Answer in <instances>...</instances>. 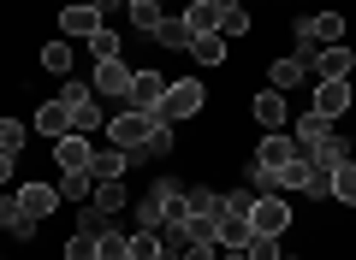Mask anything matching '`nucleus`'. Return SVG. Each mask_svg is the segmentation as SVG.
I'll return each mask as SVG.
<instances>
[{
	"label": "nucleus",
	"instance_id": "nucleus-39",
	"mask_svg": "<svg viewBox=\"0 0 356 260\" xmlns=\"http://www.w3.org/2000/svg\"><path fill=\"white\" fill-rule=\"evenodd\" d=\"M309 201H332V172H315V177H309Z\"/></svg>",
	"mask_w": 356,
	"mask_h": 260
},
{
	"label": "nucleus",
	"instance_id": "nucleus-19",
	"mask_svg": "<svg viewBox=\"0 0 356 260\" xmlns=\"http://www.w3.org/2000/svg\"><path fill=\"white\" fill-rule=\"evenodd\" d=\"M184 24H191V36H220V6L214 0H191L184 6Z\"/></svg>",
	"mask_w": 356,
	"mask_h": 260
},
{
	"label": "nucleus",
	"instance_id": "nucleus-2",
	"mask_svg": "<svg viewBox=\"0 0 356 260\" xmlns=\"http://www.w3.org/2000/svg\"><path fill=\"white\" fill-rule=\"evenodd\" d=\"M297 60L303 65H315V53L321 48H332V42L344 36V12H309V18H297Z\"/></svg>",
	"mask_w": 356,
	"mask_h": 260
},
{
	"label": "nucleus",
	"instance_id": "nucleus-31",
	"mask_svg": "<svg viewBox=\"0 0 356 260\" xmlns=\"http://www.w3.org/2000/svg\"><path fill=\"white\" fill-rule=\"evenodd\" d=\"M36 60H42V71L65 77V71H72V60H77V53H72V42H48V48H42Z\"/></svg>",
	"mask_w": 356,
	"mask_h": 260
},
{
	"label": "nucleus",
	"instance_id": "nucleus-9",
	"mask_svg": "<svg viewBox=\"0 0 356 260\" xmlns=\"http://www.w3.org/2000/svg\"><path fill=\"white\" fill-rule=\"evenodd\" d=\"M309 89H315V107L309 112H321V119H332V124H339L344 112H350V101H356L350 77H344V83H309Z\"/></svg>",
	"mask_w": 356,
	"mask_h": 260
},
{
	"label": "nucleus",
	"instance_id": "nucleus-29",
	"mask_svg": "<svg viewBox=\"0 0 356 260\" xmlns=\"http://www.w3.org/2000/svg\"><path fill=\"white\" fill-rule=\"evenodd\" d=\"M72 130H77V137H89V130H102V101H95V95H83V101L72 107Z\"/></svg>",
	"mask_w": 356,
	"mask_h": 260
},
{
	"label": "nucleus",
	"instance_id": "nucleus-47",
	"mask_svg": "<svg viewBox=\"0 0 356 260\" xmlns=\"http://www.w3.org/2000/svg\"><path fill=\"white\" fill-rule=\"evenodd\" d=\"M285 260H297V254H285Z\"/></svg>",
	"mask_w": 356,
	"mask_h": 260
},
{
	"label": "nucleus",
	"instance_id": "nucleus-32",
	"mask_svg": "<svg viewBox=\"0 0 356 260\" xmlns=\"http://www.w3.org/2000/svg\"><path fill=\"white\" fill-rule=\"evenodd\" d=\"M332 201H344V207H356V160H344L339 172H332Z\"/></svg>",
	"mask_w": 356,
	"mask_h": 260
},
{
	"label": "nucleus",
	"instance_id": "nucleus-37",
	"mask_svg": "<svg viewBox=\"0 0 356 260\" xmlns=\"http://www.w3.org/2000/svg\"><path fill=\"white\" fill-rule=\"evenodd\" d=\"M243 254H250V260H285V254H280V236H250Z\"/></svg>",
	"mask_w": 356,
	"mask_h": 260
},
{
	"label": "nucleus",
	"instance_id": "nucleus-33",
	"mask_svg": "<svg viewBox=\"0 0 356 260\" xmlns=\"http://www.w3.org/2000/svg\"><path fill=\"white\" fill-rule=\"evenodd\" d=\"M89 196H95V177L89 172H65L60 177V201H89Z\"/></svg>",
	"mask_w": 356,
	"mask_h": 260
},
{
	"label": "nucleus",
	"instance_id": "nucleus-1",
	"mask_svg": "<svg viewBox=\"0 0 356 260\" xmlns=\"http://www.w3.org/2000/svg\"><path fill=\"white\" fill-rule=\"evenodd\" d=\"M191 219V196L178 189V177H154L149 196L137 201V225L131 231H161V225H184Z\"/></svg>",
	"mask_w": 356,
	"mask_h": 260
},
{
	"label": "nucleus",
	"instance_id": "nucleus-8",
	"mask_svg": "<svg viewBox=\"0 0 356 260\" xmlns=\"http://www.w3.org/2000/svg\"><path fill=\"white\" fill-rule=\"evenodd\" d=\"M309 71H315V83H344V77L356 71V53L344 48V42H332V48L315 53V65H309Z\"/></svg>",
	"mask_w": 356,
	"mask_h": 260
},
{
	"label": "nucleus",
	"instance_id": "nucleus-42",
	"mask_svg": "<svg viewBox=\"0 0 356 260\" xmlns=\"http://www.w3.org/2000/svg\"><path fill=\"white\" fill-rule=\"evenodd\" d=\"M220 254V243H191V248H184V260H214Z\"/></svg>",
	"mask_w": 356,
	"mask_h": 260
},
{
	"label": "nucleus",
	"instance_id": "nucleus-23",
	"mask_svg": "<svg viewBox=\"0 0 356 260\" xmlns=\"http://www.w3.org/2000/svg\"><path fill=\"white\" fill-rule=\"evenodd\" d=\"M220 6V36H250V6H243V0H214Z\"/></svg>",
	"mask_w": 356,
	"mask_h": 260
},
{
	"label": "nucleus",
	"instance_id": "nucleus-5",
	"mask_svg": "<svg viewBox=\"0 0 356 260\" xmlns=\"http://www.w3.org/2000/svg\"><path fill=\"white\" fill-rule=\"evenodd\" d=\"M250 225H255V236H285L291 231V201L273 189V196H255L250 201Z\"/></svg>",
	"mask_w": 356,
	"mask_h": 260
},
{
	"label": "nucleus",
	"instance_id": "nucleus-34",
	"mask_svg": "<svg viewBox=\"0 0 356 260\" xmlns=\"http://www.w3.org/2000/svg\"><path fill=\"white\" fill-rule=\"evenodd\" d=\"M30 142V124L24 119H0V154H18Z\"/></svg>",
	"mask_w": 356,
	"mask_h": 260
},
{
	"label": "nucleus",
	"instance_id": "nucleus-14",
	"mask_svg": "<svg viewBox=\"0 0 356 260\" xmlns=\"http://www.w3.org/2000/svg\"><path fill=\"white\" fill-rule=\"evenodd\" d=\"M0 231H6V236H18V243H30V236H36L42 225L30 219L24 207H18V196H0Z\"/></svg>",
	"mask_w": 356,
	"mask_h": 260
},
{
	"label": "nucleus",
	"instance_id": "nucleus-20",
	"mask_svg": "<svg viewBox=\"0 0 356 260\" xmlns=\"http://www.w3.org/2000/svg\"><path fill=\"white\" fill-rule=\"evenodd\" d=\"M131 201V189H125V177H102V184H95V196H89V207H102L107 219H113L119 207H125Z\"/></svg>",
	"mask_w": 356,
	"mask_h": 260
},
{
	"label": "nucleus",
	"instance_id": "nucleus-12",
	"mask_svg": "<svg viewBox=\"0 0 356 260\" xmlns=\"http://www.w3.org/2000/svg\"><path fill=\"white\" fill-rule=\"evenodd\" d=\"M18 207H24L30 219L42 225L54 207H60V184H24V189H18Z\"/></svg>",
	"mask_w": 356,
	"mask_h": 260
},
{
	"label": "nucleus",
	"instance_id": "nucleus-28",
	"mask_svg": "<svg viewBox=\"0 0 356 260\" xmlns=\"http://www.w3.org/2000/svg\"><path fill=\"white\" fill-rule=\"evenodd\" d=\"M191 60L196 65H226V36H191Z\"/></svg>",
	"mask_w": 356,
	"mask_h": 260
},
{
	"label": "nucleus",
	"instance_id": "nucleus-36",
	"mask_svg": "<svg viewBox=\"0 0 356 260\" xmlns=\"http://www.w3.org/2000/svg\"><path fill=\"white\" fill-rule=\"evenodd\" d=\"M89 53H95V60H119V30H95V36H89Z\"/></svg>",
	"mask_w": 356,
	"mask_h": 260
},
{
	"label": "nucleus",
	"instance_id": "nucleus-22",
	"mask_svg": "<svg viewBox=\"0 0 356 260\" xmlns=\"http://www.w3.org/2000/svg\"><path fill=\"white\" fill-rule=\"evenodd\" d=\"M131 172V154L125 148H95V160H89V177L102 184V177H125Z\"/></svg>",
	"mask_w": 356,
	"mask_h": 260
},
{
	"label": "nucleus",
	"instance_id": "nucleus-43",
	"mask_svg": "<svg viewBox=\"0 0 356 260\" xmlns=\"http://www.w3.org/2000/svg\"><path fill=\"white\" fill-rule=\"evenodd\" d=\"M83 95H89L83 83H60V101H65V107H77V101H83Z\"/></svg>",
	"mask_w": 356,
	"mask_h": 260
},
{
	"label": "nucleus",
	"instance_id": "nucleus-7",
	"mask_svg": "<svg viewBox=\"0 0 356 260\" xmlns=\"http://www.w3.org/2000/svg\"><path fill=\"white\" fill-rule=\"evenodd\" d=\"M161 101H166V77L161 71H131V95H125L131 112H161Z\"/></svg>",
	"mask_w": 356,
	"mask_h": 260
},
{
	"label": "nucleus",
	"instance_id": "nucleus-45",
	"mask_svg": "<svg viewBox=\"0 0 356 260\" xmlns=\"http://www.w3.org/2000/svg\"><path fill=\"white\" fill-rule=\"evenodd\" d=\"M214 260H250V254H243V248H220Z\"/></svg>",
	"mask_w": 356,
	"mask_h": 260
},
{
	"label": "nucleus",
	"instance_id": "nucleus-4",
	"mask_svg": "<svg viewBox=\"0 0 356 260\" xmlns=\"http://www.w3.org/2000/svg\"><path fill=\"white\" fill-rule=\"evenodd\" d=\"M202 107H208V89H202V77H178V83H166L161 119H166V124H184V119H196Z\"/></svg>",
	"mask_w": 356,
	"mask_h": 260
},
{
	"label": "nucleus",
	"instance_id": "nucleus-27",
	"mask_svg": "<svg viewBox=\"0 0 356 260\" xmlns=\"http://www.w3.org/2000/svg\"><path fill=\"white\" fill-rule=\"evenodd\" d=\"M95 260H131V236H125V231H113V225H107V231L95 236Z\"/></svg>",
	"mask_w": 356,
	"mask_h": 260
},
{
	"label": "nucleus",
	"instance_id": "nucleus-10",
	"mask_svg": "<svg viewBox=\"0 0 356 260\" xmlns=\"http://www.w3.org/2000/svg\"><path fill=\"white\" fill-rule=\"evenodd\" d=\"M89 160H95V142L77 137V130L54 142V166H60V177H65V172H89Z\"/></svg>",
	"mask_w": 356,
	"mask_h": 260
},
{
	"label": "nucleus",
	"instance_id": "nucleus-41",
	"mask_svg": "<svg viewBox=\"0 0 356 260\" xmlns=\"http://www.w3.org/2000/svg\"><path fill=\"white\" fill-rule=\"evenodd\" d=\"M77 225H83L89 236H102V231H107V213H102V207H83V219H77Z\"/></svg>",
	"mask_w": 356,
	"mask_h": 260
},
{
	"label": "nucleus",
	"instance_id": "nucleus-44",
	"mask_svg": "<svg viewBox=\"0 0 356 260\" xmlns=\"http://www.w3.org/2000/svg\"><path fill=\"white\" fill-rule=\"evenodd\" d=\"M77 6H95V12H113V6H125V0H77Z\"/></svg>",
	"mask_w": 356,
	"mask_h": 260
},
{
	"label": "nucleus",
	"instance_id": "nucleus-15",
	"mask_svg": "<svg viewBox=\"0 0 356 260\" xmlns=\"http://www.w3.org/2000/svg\"><path fill=\"white\" fill-rule=\"evenodd\" d=\"M95 30H102V12H95V6H77V0H72V6H60V36H95Z\"/></svg>",
	"mask_w": 356,
	"mask_h": 260
},
{
	"label": "nucleus",
	"instance_id": "nucleus-40",
	"mask_svg": "<svg viewBox=\"0 0 356 260\" xmlns=\"http://www.w3.org/2000/svg\"><path fill=\"white\" fill-rule=\"evenodd\" d=\"M184 231H191V243H214V219H184Z\"/></svg>",
	"mask_w": 356,
	"mask_h": 260
},
{
	"label": "nucleus",
	"instance_id": "nucleus-35",
	"mask_svg": "<svg viewBox=\"0 0 356 260\" xmlns=\"http://www.w3.org/2000/svg\"><path fill=\"white\" fill-rule=\"evenodd\" d=\"M131 260H161V231H131Z\"/></svg>",
	"mask_w": 356,
	"mask_h": 260
},
{
	"label": "nucleus",
	"instance_id": "nucleus-24",
	"mask_svg": "<svg viewBox=\"0 0 356 260\" xmlns=\"http://www.w3.org/2000/svg\"><path fill=\"white\" fill-rule=\"evenodd\" d=\"M154 42H161V48H191V24H184V12H166L161 24H154Z\"/></svg>",
	"mask_w": 356,
	"mask_h": 260
},
{
	"label": "nucleus",
	"instance_id": "nucleus-25",
	"mask_svg": "<svg viewBox=\"0 0 356 260\" xmlns=\"http://www.w3.org/2000/svg\"><path fill=\"white\" fill-rule=\"evenodd\" d=\"M184 196H191V219H220V207H226V196H220V189H184Z\"/></svg>",
	"mask_w": 356,
	"mask_h": 260
},
{
	"label": "nucleus",
	"instance_id": "nucleus-13",
	"mask_svg": "<svg viewBox=\"0 0 356 260\" xmlns=\"http://www.w3.org/2000/svg\"><path fill=\"white\" fill-rule=\"evenodd\" d=\"M255 124H261V130H291V112H285L280 89H261V95H255Z\"/></svg>",
	"mask_w": 356,
	"mask_h": 260
},
{
	"label": "nucleus",
	"instance_id": "nucleus-3",
	"mask_svg": "<svg viewBox=\"0 0 356 260\" xmlns=\"http://www.w3.org/2000/svg\"><path fill=\"white\" fill-rule=\"evenodd\" d=\"M154 124H166L161 112H131V107H125L119 119H107L102 130H107V148H125V154H131V148H143V142L154 137Z\"/></svg>",
	"mask_w": 356,
	"mask_h": 260
},
{
	"label": "nucleus",
	"instance_id": "nucleus-38",
	"mask_svg": "<svg viewBox=\"0 0 356 260\" xmlns=\"http://www.w3.org/2000/svg\"><path fill=\"white\" fill-rule=\"evenodd\" d=\"M65 260H95V236H89V231H77L72 243H65Z\"/></svg>",
	"mask_w": 356,
	"mask_h": 260
},
{
	"label": "nucleus",
	"instance_id": "nucleus-21",
	"mask_svg": "<svg viewBox=\"0 0 356 260\" xmlns=\"http://www.w3.org/2000/svg\"><path fill=\"white\" fill-rule=\"evenodd\" d=\"M303 77H309V65L297 60V53H285V60H273V65H267V83L280 89V95H285V89H297Z\"/></svg>",
	"mask_w": 356,
	"mask_h": 260
},
{
	"label": "nucleus",
	"instance_id": "nucleus-17",
	"mask_svg": "<svg viewBox=\"0 0 356 260\" xmlns=\"http://www.w3.org/2000/svg\"><path fill=\"white\" fill-rule=\"evenodd\" d=\"M36 137H72V107L65 101H48V107H36Z\"/></svg>",
	"mask_w": 356,
	"mask_h": 260
},
{
	"label": "nucleus",
	"instance_id": "nucleus-6",
	"mask_svg": "<svg viewBox=\"0 0 356 260\" xmlns=\"http://www.w3.org/2000/svg\"><path fill=\"white\" fill-rule=\"evenodd\" d=\"M291 160H297V142H291V130H267V137L255 142V166H261L267 177H273V172H285Z\"/></svg>",
	"mask_w": 356,
	"mask_h": 260
},
{
	"label": "nucleus",
	"instance_id": "nucleus-18",
	"mask_svg": "<svg viewBox=\"0 0 356 260\" xmlns=\"http://www.w3.org/2000/svg\"><path fill=\"white\" fill-rule=\"evenodd\" d=\"M344 160H350V137H344V130H332V137L309 154V166H315V172H339Z\"/></svg>",
	"mask_w": 356,
	"mask_h": 260
},
{
	"label": "nucleus",
	"instance_id": "nucleus-26",
	"mask_svg": "<svg viewBox=\"0 0 356 260\" xmlns=\"http://www.w3.org/2000/svg\"><path fill=\"white\" fill-rule=\"evenodd\" d=\"M309 177H315V166H309L303 154H297V160L285 166V172H273V189H280V196H285V189H309Z\"/></svg>",
	"mask_w": 356,
	"mask_h": 260
},
{
	"label": "nucleus",
	"instance_id": "nucleus-16",
	"mask_svg": "<svg viewBox=\"0 0 356 260\" xmlns=\"http://www.w3.org/2000/svg\"><path fill=\"white\" fill-rule=\"evenodd\" d=\"M95 95H131V65L125 60H95Z\"/></svg>",
	"mask_w": 356,
	"mask_h": 260
},
{
	"label": "nucleus",
	"instance_id": "nucleus-46",
	"mask_svg": "<svg viewBox=\"0 0 356 260\" xmlns=\"http://www.w3.org/2000/svg\"><path fill=\"white\" fill-rule=\"evenodd\" d=\"M154 6H166V0H154Z\"/></svg>",
	"mask_w": 356,
	"mask_h": 260
},
{
	"label": "nucleus",
	"instance_id": "nucleus-11",
	"mask_svg": "<svg viewBox=\"0 0 356 260\" xmlns=\"http://www.w3.org/2000/svg\"><path fill=\"white\" fill-rule=\"evenodd\" d=\"M327 137H332V119H321V112H303V119L291 124V142H297V154H303V160H309Z\"/></svg>",
	"mask_w": 356,
	"mask_h": 260
},
{
	"label": "nucleus",
	"instance_id": "nucleus-30",
	"mask_svg": "<svg viewBox=\"0 0 356 260\" xmlns=\"http://www.w3.org/2000/svg\"><path fill=\"white\" fill-rule=\"evenodd\" d=\"M125 12H131V30H143V36H154V24L166 18L154 0H125Z\"/></svg>",
	"mask_w": 356,
	"mask_h": 260
}]
</instances>
